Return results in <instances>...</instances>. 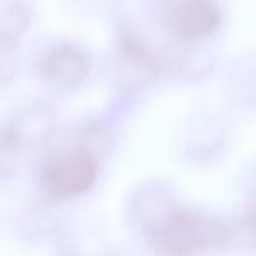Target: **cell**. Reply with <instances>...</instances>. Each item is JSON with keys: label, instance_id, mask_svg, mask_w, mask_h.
<instances>
[{"label": "cell", "instance_id": "obj_1", "mask_svg": "<svg viewBox=\"0 0 256 256\" xmlns=\"http://www.w3.org/2000/svg\"><path fill=\"white\" fill-rule=\"evenodd\" d=\"M42 181L58 196H76L88 192L96 181V162L82 150L53 158L42 168Z\"/></svg>", "mask_w": 256, "mask_h": 256}, {"label": "cell", "instance_id": "obj_2", "mask_svg": "<svg viewBox=\"0 0 256 256\" xmlns=\"http://www.w3.org/2000/svg\"><path fill=\"white\" fill-rule=\"evenodd\" d=\"M164 22L170 36L179 40H198L220 25V11L212 0H168Z\"/></svg>", "mask_w": 256, "mask_h": 256}, {"label": "cell", "instance_id": "obj_3", "mask_svg": "<svg viewBox=\"0 0 256 256\" xmlns=\"http://www.w3.org/2000/svg\"><path fill=\"white\" fill-rule=\"evenodd\" d=\"M216 232L212 224L206 223L195 214L172 212L164 224L156 228V244L167 252H190L202 244L210 242L209 235Z\"/></svg>", "mask_w": 256, "mask_h": 256}, {"label": "cell", "instance_id": "obj_4", "mask_svg": "<svg viewBox=\"0 0 256 256\" xmlns=\"http://www.w3.org/2000/svg\"><path fill=\"white\" fill-rule=\"evenodd\" d=\"M40 74L50 82L64 88L81 84L88 76V58L72 46H60L40 62Z\"/></svg>", "mask_w": 256, "mask_h": 256}, {"label": "cell", "instance_id": "obj_5", "mask_svg": "<svg viewBox=\"0 0 256 256\" xmlns=\"http://www.w3.org/2000/svg\"><path fill=\"white\" fill-rule=\"evenodd\" d=\"M249 221H251V228H252V232L256 234V206L252 207V212H251V216H249Z\"/></svg>", "mask_w": 256, "mask_h": 256}]
</instances>
